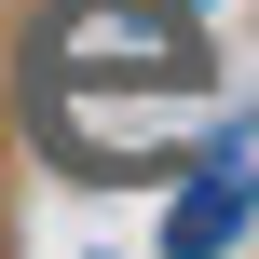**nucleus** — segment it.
<instances>
[{
    "label": "nucleus",
    "mask_w": 259,
    "mask_h": 259,
    "mask_svg": "<svg viewBox=\"0 0 259 259\" xmlns=\"http://www.w3.org/2000/svg\"><path fill=\"white\" fill-rule=\"evenodd\" d=\"M41 82H191V14L178 0H68L41 27Z\"/></svg>",
    "instance_id": "nucleus-1"
},
{
    "label": "nucleus",
    "mask_w": 259,
    "mask_h": 259,
    "mask_svg": "<svg viewBox=\"0 0 259 259\" xmlns=\"http://www.w3.org/2000/svg\"><path fill=\"white\" fill-rule=\"evenodd\" d=\"M246 205H259V137L246 123H205V150H191V178L164 205V259H219L246 232Z\"/></svg>",
    "instance_id": "nucleus-2"
},
{
    "label": "nucleus",
    "mask_w": 259,
    "mask_h": 259,
    "mask_svg": "<svg viewBox=\"0 0 259 259\" xmlns=\"http://www.w3.org/2000/svg\"><path fill=\"white\" fill-rule=\"evenodd\" d=\"M178 14H205V0H178Z\"/></svg>",
    "instance_id": "nucleus-3"
}]
</instances>
